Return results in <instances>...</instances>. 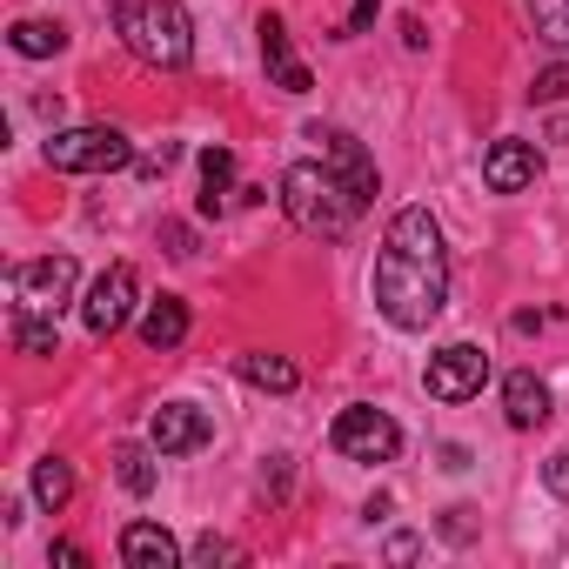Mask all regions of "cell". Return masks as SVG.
I'll list each match as a JSON object with an SVG mask.
<instances>
[{
  "mask_svg": "<svg viewBox=\"0 0 569 569\" xmlns=\"http://www.w3.org/2000/svg\"><path fill=\"white\" fill-rule=\"evenodd\" d=\"M449 302V248H442V228L429 208H402L389 221V241L376 254V309L389 329L416 336L442 316Z\"/></svg>",
  "mask_w": 569,
  "mask_h": 569,
  "instance_id": "1",
  "label": "cell"
},
{
  "mask_svg": "<svg viewBox=\"0 0 569 569\" xmlns=\"http://www.w3.org/2000/svg\"><path fill=\"white\" fill-rule=\"evenodd\" d=\"M281 214H289L302 234L316 241H342L362 214V201L342 188V174L329 161H296L289 174H281Z\"/></svg>",
  "mask_w": 569,
  "mask_h": 569,
  "instance_id": "2",
  "label": "cell"
},
{
  "mask_svg": "<svg viewBox=\"0 0 569 569\" xmlns=\"http://www.w3.org/2000/svg\"><path fill=\"white\" fill-rule=\"evenodd\" d=\"M114 28H121L128 54L148 61V68H161V74H174V68L194 61V21H188L181 0H128V8L114 14Z\"/></svg>",
  "mask_w": 569,
  "mask_h": 569,
  "instance_id": "3",
  "label": "cell"
},
{
  "mask_svg": "<svg viewBox=\"0 0 569 569\" xmlns=\"http://www.w3.org/2000/svg\"><path fill=\"white\" fill-rule=\"evenodd\" d=\"M48 168L54 174H114V168H134V141L121 134V128H108V121H94V128H61V134H48Z\"/></svg>",
  "mask_w": 569,
  "mask_h": 569,
  "instance_id": "4",
  "label": "cell"
},
{
  "mask_svg": "<svg viewBox=\"0 0 569 569\" xmlns=\"http://www.w3.org/2000/svg\"><path fill=\"white\" fill-rule=\"evenodd\" d=\"M329 442H336V456H349V462H396V449H402V429H396L382 409L356 402V409H342V416H336Z\"/></svg>",
  "mask_w": 569,
  "mask_h": 569,
  "instance_id": "5",
  "label": "cell"
},
{
  "mask_svg": "<svg viewBox=\"0 0 569 569\" xmlns=\"http://www.w3.org/2000/svg\"><path fill=\"white\" fill-rule=\"evenodd\" d=\"M74 254H41V261H21L8 281H14V309H34V316H54L68 296H74Z\"/></svg>",
  "mask_w": 569,
  "mask_h": 569,
  "instance_id": "6",
  "label": "cell"
},
{
  "mask_svg": "<svg viewBox=\"0 0 569 569\" xmlns=\"http://www.w3.org/2000/svg\"><path fill=\"white\" fill-rule=\"evenodd\" d=\"M422 382H429L436 402H469V396H482V382H489V356H482L476 342H449V349L429 356Z\"/></svg>",
  "mask_w": 569,
  "mask_h": 569,
  "instance_id": "7",
  "label": "cell"
},
{
  "mask_svg": "<svg viewBox=\"0 0 569 569\" xmlns=\"http://www.w3.org/2000/svg\"><path fill=\"white\" fill-rule=\"evenodd\" d=\"M134 296H141V281H134V268H128V261L101 268V281H94V289H88V302H81V322H88V336H114V329H128V316H134Z\"/></svg>",
  "mask_w": 569,
  "mask_h": 569,
  "instance_id": "8",
  "label": "cell"
},
{
  "mask_svg": "<svg viewBox=\"0 0 569 569\" xmlns=\"http://www.w3.org/2000/svg\"><path fill=\"white\" fill-rule=\"evenodd\" d=\"M309 141H322V161L342 174V188L369 208L376 201V188H382V174H376V161H369V148L349 134V128H309Z\"/></svg>",
  "mask_w": 569,
  "mask_h": 569,
  "instance_id": "9",
  "label": "cell"
},
{
  "mask_svg": "<svg viewBox=\"0 0 569 569\" xmlns=\"http://www.w3.org/2000/svg\"><path fill=\"white\" fill-rule=\"evenodd\" d=\"M208 436H214V422H208V409H194V402H161L154 422H148V442H154L161 456H194V449H208Z\"/></svg>",
  "mask_w": 569,
  "mask_h": 569,
  "instance_id": "10",
  "label": "cell"
},
{
  "mask_svg": "<svg viewBox=\"0 0 569 569\" xmlns=\"http://www.w3.org/2000/svg\"><path fill=\"white\" fill-rule=\"evenodd\" d=\"M536 174H542L536 141H489V154H482V181H489L496 194H522V188H536Z\"/></svg>",
  "mask_w": 569,
  "mask_h": 569,
  "instance_id": "11",
  "label": "cell"
},
{
  "mask_svg": "<svg viewBox=\"0 0 569 569\" xmlns=\"http://www.w3.org/2000/svg\"><path fill=\"white\" fill-rule=\"evenodd\" d=\"M254 34H261V61H268V81L281 88V94H309L316 81H309V68L296 61V48H289V28H281V14H261L254 21Z\"/></svg>",
  "mask_w": 569,
  "mask_h": 569,
  "instance_id": "12",
  "label": "cell"
},
{
  "mask_svg": "<svg viewBox=\"0 0 569 569\" xmlns=\"http://www.w3.org/2000/svg\"><path fill=\"white\" fill-rule=\"evenodd\" d=\"M121 562L128 569H174L181 562V542L161 522H128L121 529Z\"/></svg>",
  "mask_w": 569,
  "mask_h": 569,
  "instance_id": "13",
  "label": "cell"
},
{
  "mask_svg": "<svg viewBox=\"0 0 569 569\" xmlns=\"http://www.w3.org/2000/svg\"><path fill=\"white\" fill-rule=\"evenodd\" d=\"M502 416H509V429H536V422H549V389H542L529 369H516V376L502 382Z\"/></svg>",
  "mask_w": 569,
  "mask_h": 569,
  "instance_id": "14",
  "label": "cell"
},
{
  "mask_svg": "<svg viewBox=\"0 0 569 569\" xmlns=\"http://www.w3.org/2000/svg\"><path fill=\"white\" fill-rule=\"evenodd\" d=\"M141 342H148V349H181V342H188V302H181V296L148 302V309H141Z\"/></svg>",
  "mask_w": 569,
  "mask_h": 569,
  "instance_id": "15",
  "label": "cell"
},
{
  "mask_svg": "<svg viewBox=\"0 0 569 569\" xmlns=\"http://www.w3.org/2000/svg\"><path fill=\"white\" fill-rule=\"evenodd\" d=\"M241 382H254L268 396H296L302 389V369L289 356H241Z\"/></svg>",
  "mask_w": 569,
  "mask_h": 569,
  "instance_id": "16",
  "label": "cell"
},
{
  "mask_svg": "<svg viewBox=\"0 0 569 569\" xmlns=\"http://www.w3.org/2000/svg\"><path fill=\"white\" fill-rule=\"evenodd\" d=\"M68 496H74V469H68L61 456H41V462H34V502H41L48 516H61Z\"/></svg>",
  "mask_w": 569,
  "mask_h": 569,
  "instance_id": "17",
  "label": "cell"
},
{
  "mask_svg": "<svg viewBox=\"0 0 569 569\" xmlns=\"http://www.w3.org/2000/svg\"><path fill=\"white\" fill-rule=\"evenodd\" d=\"M14 54H28V61H48V54H61L68 48V28L61 21H14Z\"/></svg>",
  "mask_w": 569,
  "mask_h": 569,
  "instance_id": "18",
  "label": "cell"
},
{
  "mask_svg": "<svg viewBox=\"0 0 569 569\" xmlns=\"http://www.w3.org/2000/svg\"><path fill=\"white\" fill-rule=\"evenodd\" d=\"M228 181H234V154L228 148H208L201 154V214H221L228 208Z\"/></svg>",
  "mask_w": 569,
  "mask_h": 569,
  "instance_id": "19",
  "label": "cell"
},
{
  "mask_svg": "<svg viewBox=\"0 0 569 569\" xmlns=\"http://www.w3.org/2000/svg\"><path fill=\"white\" fill-rule=\"evenodd\" d=\"M154 456H161L154 442H148V449H141V442H121V449H114V476H121L128 496H148V489H154Z\"/></svg>",
  "mask_w": 569,
  "mask_h": 569,
  "instance_id": "20",
  "label": "cell"
},
{
  "mask_svg": "<svg viewBox=\"0 0 569 569\" xmlns=\"http://www.w3.org/2000/svg\"><path fill=\"white\" fill-rule=\"evenodd\" d=\"M54 316H34V309H14V349L21 356H54Z\"/></svg>",
  "mask_w": 569,
  "mask_h": 569,
  "instance_id": "21",
  "label": "cell"
},
{
  "mask_svg": "<svg viewBox=\"0 0 569 569\" xmlns=\"http://www.w3.org/2000/svg\"><path fill=\"white\" fill-rule=\"evenodd\" d=\"M529 21H536V41L569 54V0H529Z\"/></svg>",
  "mask_w": 569,
  "mask_h": 569,
  "instance_id": "22",
  "label": "cell"
},
{
  "mask_svg": "<svg viewBox=\"0 0 569 569\" xmlns=\"http://www.w3.org/2000/svg\"><path fill=\"white\" fill-rule=\"evenodd\" d=\"M181 161V141H161V148H148V154H134V174L141 181H154V174H168Z\"/></svg>",
  "mask_w": 569,
  "mask_h": 569,
  "instance_id": "23",
  "label": "cell"
},
{
  "mask_svg": "<svg viewBox=\"0 0 569 569\" xmlns=\"http://www.w3.org/2000/svg\"><path fill=\"white\" fill-rule=\"evenodd\" d=\"M529 101H569V61H562V68H542V74L529 81Z\"/></svg>",
  "mask_w": 569,
  "mask_h": 569,
  "instance_id": "24",
  "label": "cell"
},
{
  "mask_svg": "<svg viewBox=\"0 0 569 569\" xmlns=\"http://www.w3.org/2000/svg\"><path fill=\"white\" fill-rule=\"evenodd\" d=\"M161 241H168V254H174V261H188V254H194V228H188V221H161Z\"/></svg>",
  "mask_w": 569,
  "mask_h": 569,
  "instance_id": "25",
  "label": "cell"
},
{
  "mask_svg": "<svg viewBox=\"0 0 569 569\" xmlns=\"http://www.w3.org/2000/svg\"><path fill=\"white\" fill-rule=\"evenodd\" d=\"M542 489H549V496H569V449H556V456L542 462Z\"/></svg>",
  "mask_w": 569,
  "mask_h": 569,
  "instance_id": "26",
  "label": "cell"
},
{
  "mask_svg": "<svg viewBox=\"0 0 569 569\" xmlns=\"http://www.w3.org/2000/svg\"><path fill=\"white\" fill-rule=\"evenodd\" d=\"M194 562H201V569H214V562H234V542H221V536H201V542H194Z\"/></svg>",
  "mask_w": 569,
  "mask_h": 569,
  "instance_id": "27",
  "label": "cell"
},
{
  "mask_svg": "<svg viewBox=\"0 0 569 569\" xmlns=\"http://www.w3.org/2000/svg\"><path fill=\"white\" fill-rule=\"evenodd\" d=\"M382 14V0H356V8H349V21H342V41L349 34H369V21Z\"/></svg>",
  "mask_w": 569,
  "mask_h": 569,
  "instance_id": "28",
  "label": "cell"
},
{
  "mask_svg": "<svg viewBox=\"0 0 569 569\" xmlns=\"http://www.w3.org/2000/svg\"><path fill=\"white\" fill-rule=\"evenodd\" d=\"M416 556H422V542H416V536H396V542H389V562H416Z\"/></svg>",
  "mask_w": 569,
  "mask_h": 569,
  "instance_id": "29",
  "label": "cell"
},
{
  "mask_svg": "<svg viewBox=\"0 0 569 569\" xmlns=\"http://www.w3.org/2000/svg\"><path fill=\"white\" fill-rule=\"evenodd\" d=\"M54 562H61V569H88V556H81L74 542H54Z\"/></svg>",
  "mask_w": 569,
  "mask_h": 569,
  "instance_id": "30",
  "label": "cell"
},
{
  "mask_svg": "<svg viewBox=\"0 0 569 569\" xmlns=\"http://www.w3.org/2000/svg\"><path fill=\"white\" fill-rule=\"evenodd\" d=\"M442 536H456V542H462V536H469V509H449V522H442Z\"/></svg>",
  "mask_w": 569,
  "mask_h": 569,
  "instance_id": "31",
  "label": "cell"
}]
</instances>
